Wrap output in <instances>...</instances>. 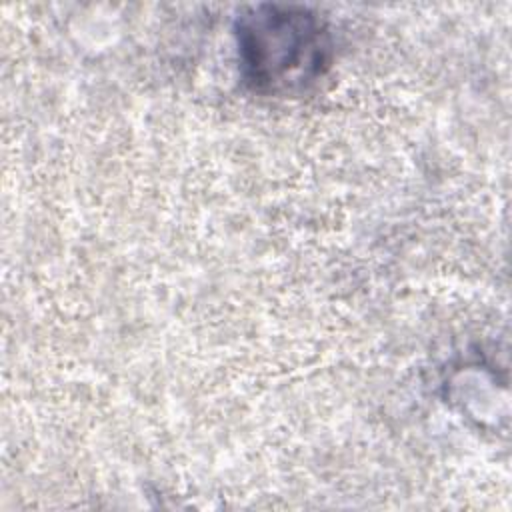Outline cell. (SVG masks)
<instances>
[{"label": "cell", "mask_w": 512, "mask_h": 512, "mask_svg": "<svg viewBox=\"0 0 512 512\" xmlns=\"http://www.w3.org/2000/svg\"><path fill=\"white\" fill-rule=\"evenodd\" d=\"M238 62L244 82L266 96H296L330 68L326 24L306 8L258 6L238 20Z\"/></svg>", "instance_id": "6da1fadb"}]
</instances>
